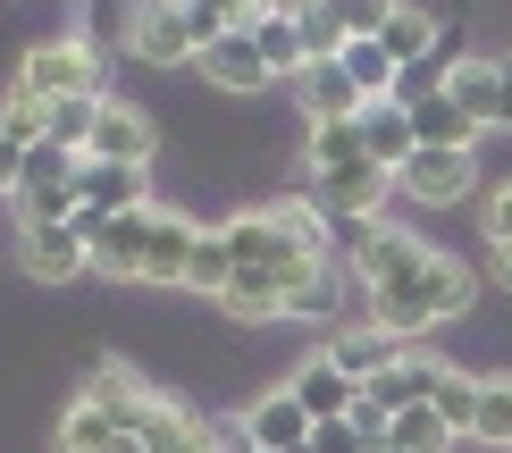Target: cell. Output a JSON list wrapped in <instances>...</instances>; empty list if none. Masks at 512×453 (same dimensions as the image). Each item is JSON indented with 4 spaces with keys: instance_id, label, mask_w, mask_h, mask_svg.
Segmentation results:
<instances>
[{
    "instance_id": "cell-1",
    "label": "cell",
    "mask_w": 512,
    "mask_h": 453,
    "mask_svg": "<svg viewBox=\"0 0 512 453\" xmlns=\"http://www.w3.org/2000/svg\"><path fill=\"white\" fill-rule=\"evenodd\" d=\"M194 219L177 210H126V219H93L84 244H93V269L118 277V286H185V261H194Z\"/></svg>"
},
{
    "instance_id": "cell-2",
    "label": "cell",
    "mask_w": 512,
    "mask_h": 453,
    "mask_svg": "<svg viewBox=\"0 0 512 453\" xmlns=\"http://www.w3.org/2000/svg\"><path fill=\"white\" fill-rule=\"evenodd\" d=\"M361 294H370V319H378V328L412 344V336H429V328H445V319L471 311V302H479V277L462 269L454 252H437V244H429L412 269H395L387 286H361Z\"/></svg>"
},
{
    "instance_id": "cell-3",
    "label": "cell",
    "mask_w": 512,
    "mask_h": 453,
    "mask_svg": "<svg viewBox=\"0 0 512 453\" xmlns=\"http://www.w3.org/2000/svg\"><path fill=\"white\" fill-rule=\"evenodd\" d=\"M76 93H101V51H93V42H84V34L26 42V59H17V76H9V101L51 110V101H76Z\"/></svg>"
},
{
    "instance_id": "cell-4",
    "label": "cell",
    "mask_w": 512,
    "mask_h": 453,
    "mask_svg": "<svg viewBox=\"0 0 512 453\" xmlns=\"http://www.w3.org/2000/svg\"><path fill=\"white\" fill-rule=\"evenodd\" d=\"M395 185L412 193V202H429V210H454L462 193L479 185V151H445V143H420L412 160L395 168Z\"/></svg>"
},
{
    "instance_id": "cell-5",
    "label": "cell",
    "mask_w": 512,
    "mask_h": 453,
    "mask_svg": "<svg viewBox=\"0 0 512 453\" xmlns=\"http://www.w3.org/2000/svg\"><path fill=\"white\" fill-rule=\"evenodd\" d=\"M395 168H378V160H353V168H328V177H311V202L328 210V219H378V210L395 202Z\"/></svg>"
},
{
    "instance_id": "cell-6",
    "label": "cell",
    "mask_w": 512,
    "mask_h": 453,
    "mask_svg": "<svg viewBox=\"0 0 512 453\" xmlns=\"http://www.w3.org/2000/svg\"><path fill=\"white\" fill-rule=\"evenodd\" d=\"M17 252H26V269L42 277V286H68V277L93 269V244H84L76 219H34V227H17Z\"/></svg>"
},
{
    "instance_id": "cell-7",
    "label": "cell",
    "mask_w": 512,
    "mask_h": 453,
    "mask_svg": "<svg viewBox=\"0 0 512 453\" xmlns=\"http://www.w3.org/2000/svg\"><path fill=\"white\" fill-rule=\"evenodd\" d=\"M135 445L143 453H219V420H202L194 403H177V395H152L143 420H135Z\"/></svg>"
},
{
    "instance_id": "cell-8",
    "label": "cell",
    "mask_w": 512,
    "mask_h": 453,
    "mask_svg": "<svg viewBox=\"0 0 512 453\" xmlns=\"http://www.w3.org/2000/svg\"><path fill=\"white\" fill-rule=\"evenodd\" d=\"M152 151H160V135H152V118L135 110V101H101V126H93V143H84V160H110V168H152Z\"/></svg>"
},
{
    "instance_id": "cell-9",
    "label": "cell",
    "mask_w": 512,
    "mask_h": 453,
    "mask_svg": "<svg viewBox=\"0 0 512 453\" xmlns=\"http://www.w3.org/2000/svg\"><path fill=\"white\" fill-rule=\"evenodd\" d=\"M194 17H185V0H143L135 9V59H152V68H177V59H194Z\"/></svg>"
},
{
    "instance_id": "cell-10",
    "label": "cell",
    "mask_w": 512,
    "mask_h": 453,
    "mask_svg": "<svg viewBox=\"0 0 512 453\" xmlns=\"http://www.w3.org/2000/svg\"><path fill=\"white\" fill-rule=\"evenodd\" d=\"M403 353H412V344H403V336H387V328H378L370 311H361L353 328H336V336H328V361H336L345 378H361V386H370L378 370H395Z\"/></svg>"
},
{
    "instance_id": "cell-11",
    "label": "cell",
    "mask_w": 512,
    "mask_h": 453,
    "mask_svg": "<svg viewBox=\"0 0 512 453\" xmlns=\"http://www.w3.org/2000/svg\"><path fill=\"white\" fill-rule=\"evenodd\" d=\"M126 210H152V185H143V168L84 160V210H76V227H93V219H126Z\"/></svg>"
},
{
    "instance_id": "cell-12",
    "label": "cell",
    "mask_w": 512,
    "mask_h": 453,
    "mask_svg": "<svg viewBox=\"0 0 512 453\" xmlns=\"http://www.w3.org/2000/svg\"><path fill=\"white\" fill-rule=\"evenodd\" d=\"M194 68L219 84V93H261V84H277V76H269V59H261V42H252L244 26H236V34H219V42H202Z\"/></svg>"
},
{
    "instance_id": "cell-13",
    "label": "cell",
    "mask_w": 512,
    "mask_h": 453,
    "mask_svg": "<svg viewBox=\"0 0 512 453\" xmlns=\"http://www.w3.org/2000/svg\"><path fill=\"white\" fill-rule=\"evenodd\" d=\"M286 395H294V403H303V412H311V428H319V420H345V412H353V403H361V378H345V370H336V361H328V353H311V361H303V370H294V378H286Z\"/></svg>"
},
{
    "instance_id": "cell-14",
    "label": "cell",
    "mask_w": 512,
    "mask_h": 453,
    "mask_svg": "<svg viewBox=\"0 0 512 453\" xmlns=\"http://www.w3.org/2000/svg\"><path fill=\"white\" fill-rule=\"evenodd\" d=\"M244 437L269 445V453H294V445H311V412L286 395V386H277V395H252L244 403Z\"/></svg>"
},
{
    "instance_id": "cell-15",
    "label": "cell",
    "mask_w": 512,
    "mask_h": 453,
    "mask_svg": "<svg viewBox=\"0 0 512 453\" xmlns=\"http://www.w3.org/2000/svg\"><path fill=\"white\" fill-rule=\"evenodd\" d=\"M370 42H378L387 59H395V68H420V59H437V42H445V34H437V17H429V9L395 0V9H387V26H378Z\"/></svg>"
},
{
    "instance_id": "cell-16",
    "label": "cell",
    "mask_w": 512,
    "mask_h": 453,
    "mask_svg": "<svg viewBox=\"0 0 512 453\" xmlns=\"http://www.w3.org/2000/svg\"><path fill=\"white\" fill-rule=\"evenodd\" d=\"M118 445H126V420L110 412V403L76 395L68 412H59V453H118Z\"/></svg>"
},
{
    "instance_id": "cell-17",
    "label": "cell",
    "mask_w": 512,
    "mask_h": 453,
    "mask_svg": "<svg viewBox=\"0 0 512 453\" xmlns=\"http://www.w3.org/2000/svg\"><path fill=\"white\" fill-rule=\"evenodd\" d=\"M244 34L261 42L269 76H303V68H311V42H303V17H294V9H261V17H252Z\"/></svg>"
},
{
    "instance_id": "cell-18",
    "label": "cell",
    "mask_w": 512,
    "mask_h": 453,
    "mask_svg": "<svg viewBox=\"0 0 512 453\" xmlns=\"http://www.w3.org/2000/svg\"><path fill=\"white\" fill-rule=\"evenodd\" d=\"M303 101H311V126L361 118V110H370V101H361V84L345 76V59H311V68H303Z\"/></svg>"
},
{
    "instance_id": "cell-19",
    "label": "cell",
    "mask_w": 512,
    "mask_h": 453,
    "mask_svg": "<svg viewBox=\"0 0 512 453\" xmlns=\"http://www.w3.org/2000/svg\"><path fill=\"white\" fill-rule=\"evenodd\" d=\"M420 252H429V235H412V227H387V219H378V227H370V244L353 252V269H361V286H387V277H395V269H412Z\"/></svg>"
},
{
    "instance_id": "cell-20",
    "label": "cell",
    "mask_w": 512,
    "mask_h": 453,
    "mask_svg": "<svg viewBox=\"0 0 512 453\" xmlns=\"http://www.w3.org/2000/svg\"><path fill=\"white\" fill-rule=\"evenodd\" d=\"M361 143H370V160H378V168H403V160L420 151L412 110H403V101H370V110H361Z\"/></svg>"
},
{
    "instance_id": "cell-21",
    "label": "cell",
    "mask_w": 512,
    "mask_h": 453,
    "mask_svg": "<svg viewBox=\"0 0 512 453\" xmlns=\"http://www.w3.org/2000/svg\"><path fill=\"white\" fill-rule=\"evenodd\" d=\"M353 160H370V143H361V118H328V126H311V143H303V177H328V168H353Z\"/></svg>"
},
{
    "instance_id": "cell-22",
    "label": "cell",
    "mask_w": 512,
    "mask_h": 453,
    "mask_svg": "<svg viewBox=\"0 0 512 453\" xmlns=\"http://www.w3.org/2000/svg\"><path fill=\"white\" fill-rule=\"evenodd\" d=\"M437 370H445V361H420V353H403L395 370H378L370 386H361V395H370V403H387V412H403V403H429Z\"/></svg>"
},
{
    "instance_id": "cell-23",
    "label": "cell",
    "mask_w": 512,
    "mask_h": 453,
    "mask_svg": "<svg viewBox=\"0 0 512 453\" xmlns=\"http://www.w3.org/2000/svg\"><path fill=\"white\" fill-rule=\"evenodd\" d=\"M395 453H454L462 437H454V420L437 412V403H403L395 412V437H387Z\"/></svg>"
},
{
    "instance_id": "cell-24",
    "label": "cell",
    "mask_w": 512,
    "mask_h": 453,
    "mask_svg": "<svg viewBox=\"0 0 512 453\" xmlns=\"http://www.w3.org/2000/svg\"><path fill=\"white\" fill-rule=\"evenodd\" d=\"M101 101H110V93L51 101V110H42V143H59V151H84V143H93V126H101Z\"/></svg>"
},
{
    "instance_id": "cell-25",
    "label": "cell",
    "mask_w": 512,
    "mask_h": 453,
    "mask_svg": "<svg viewBox=\"0 0 512 453\" xmlns=\"http://www.w3.org/2000/svg\"><path fill=\"white\" fill-rule=\"evenodd\" d=\"M185 286H194V294H210V302H219L227 286H236V252H227V235H219V227H202V235H194V261H185Z\"/></svg>"
},
{
    "instance_id": "cell-26",
    "label": "cell",
    "mask_w": 512,
    "mask_h": 453,
    "mask_svg": "<svg viewBox=\"0 0 512 453\" xmlns=\"http://www.w3.org/2000/svg\"><path fill=\"white\" fill-rule=\"evenodd\" d=\"M445 93L462 101L479 126H496V59H454V76H445Z\"/></svg>"
},
{
    "instance_id": "cell-27",
    "label": "cell",
    "mask_w": 512,
    "mask_h": 453,
    "mask_svg": "<svg viewBox=\"0 0 512 453\" xmlns=\"http://www.w3.org/2000/svg\"><path fill=\"white\" fill-rule=\"evenodd\" d=\"M471 445H504V453H512V378H479V412H471Z\"/></svg>"
},
{
    "instance_id": "cell-28",
    "label": "cell",
    "mask_w": 512,
    "mask_h": 453,
    "mask_svg": "<svg viewBox=\"0 0 512 453\" xmlns=\"http://www.w3.org/2000/svg\"><path fill=\"white\" fill-rule=\"evenodd\" d=\"M336 59H345V76L361 84V101H395V59L387 51H378V42H345V51H336Z\"/></svg>"
},
{
    "instance_id": "cell-29",
    "label": "cell",
    "mask_w": 512,
    "mask_h": 453,
    "mask_svg": "<svg viewBox=\"0 0 512 453\" xmlns=\"http://www.w3.org/2000/svg\"><path fill=\"white\" fill-rule=\"evenodd\" d=\"M429 403L445 420H454V437L471 445V412H479V378H462V370H437V386H429Z\"/></svg>"
},
{
    "instance_id": "cell-30",
    "label": "cell",
    "mask_w": 512,
    "mask_h": 453,
    "mask_svg": "<svg viewBox=\"0 0 512 453\" xmlns=\"http://www.w3.org/2000/svg\"><path fill=\"white\" fill-rule=\"evenodd\" d=\"M387 9H395V0H328V17L345 26V42H370L378 26H387Z\"/></svg>"
},
{
    "instance_id": "cell-31",
    "label": "cell",
    "mask_w": 512,
    "mask_h": 453,
    "mask_svg": "<svg viewBox=\"0 0 512 453\" xmlns=\"http://www.w3.org/2000/svg\"><path fill=\"white\" fill-rule=\"evenodd\" d=\"M311 453H370V445H361L353 420H319V428H311Z\"/></svg>"
},
{
    "instance_id": "cell-32",
    "label": "cell",
    "mask_w": 512,
    "mask_h": 453,
    "mask_svg": "<svg viewBox=\"0 0 512 453\" xmlns=\"http://www.w3.org/2000/svg\"><path fill=\"white\" fill-rule=\"evenodd\" d=\"M487 244H512V185L487 193Z\"/></svg>"
},
{
    "instance_id": "cell-33",
    "label": "cell",
    "mask_w": 512,
    "mask_h": 453,
    "mask_svg": "<svg viewBox=\"0 0 512 453\" xmlns=\"http://www.w3.org/2000/svg\"><path fill=\"white\" fill-rule=\"evenodd\" d=\"M496 126H512V51L496 59Z\"/></svg>"
},
{
    "instance_id": "cell-34",
    "label": "cell",
    "mask_w": 512,
    "mask_h": 453,
    "mask_svg": "<svg viewBox=\"0 0 512 453\" xmlns=\"http://www.w3.org/2000/svg\"><path fill=\"white\" fill-rule=\"evenodd\" d=\"M219 453H269V445H252V437H244V420H227V428H219Z\"/></svg>"
},
{
    "instance_id": "cell-35",
    "label": "cell",
    "mask_w": 512,
    "mask_h": 453,
    "mask_svg": "<svg viewBox=\"0 0 512 453\" xmlns=\"http://www.w3.org/2000/svg\"><path fill=\"white\" fill-rule=\"evenodd\" d=\"M496 277H504V286H512V244H496Z\"/></svg>"
},
{
    "instance_id": "cell-36",
    "label": "cell",
    "mask_w": 512,
    "mask_h": 453,
    "mask_svg": "<svg viewBox=\"0 0 512 453\" xmlns=\"http://www.w3.org/2000/svg\"><path fill=\"white\" fill-rule=\"evenodd\" d=\"M118 453H143V445H135V437H126V445H118Z\"/></svg>"
},
{
    "instance_id": "cell-37",
    "label": "cell",
    "mask_w": 512,
    "mask_h": 453,
    "mask_svg": "<svg viewBox=\"0 0 512 453\" xmlns=\"http://www.w3.org/2000/svg\"><path fill=\"white\" fill-rule=\"evenodd\" d=\"M378 453H395V445H378Z\"/></svg>"
}]
</instances>
